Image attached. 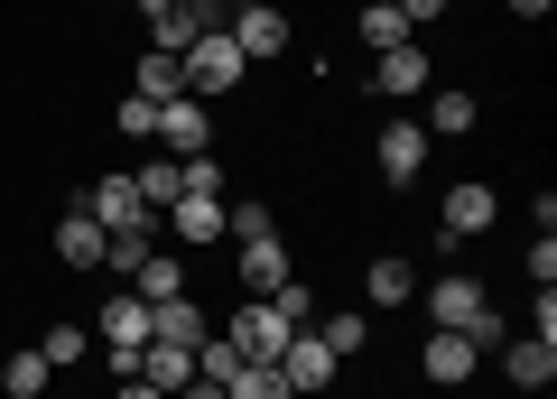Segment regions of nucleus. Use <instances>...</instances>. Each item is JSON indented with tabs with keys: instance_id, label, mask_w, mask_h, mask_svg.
<instances>
[{
	"instance_id": "36",
	"label": "nucleus",
	"mask_w": 557,
	"mask_h": 399,
	"mask_svg": "<svg viewBox=\"0 0 557 399\" xmlns=\"http://www.w3.org/2000/svg\"><path fill=\"white\" fill-rule=\"evenodd\" d=\"M177 399H223V381H186V390Z\"/></svg>"
},
{
	"instance_id": "21",
	"label": "nucleus",
	"mask_w": 557,
	"mask_h": 399,
	"mask_svg": "<svg viewBox=\"0 0 557 399\" xmlns=\"http://www.w3.org/2000/svg\"><path fill=\"white\" fill-rule=\"evenodd\" d=\"M131 186H139V204H149V214H168V204L186 196V167L159 149V159H139V167H131Z\"/></svg>"
},
{
	"instance_id": "22",
	"label": "nucleus",
	"mask_w": 557,
	"mask_h": 399,
	"mask_svg": "<svg viewBox=\"0 0 557 399\" xmlns=\"http://www.w3.org/2000/svg\"><path fill=\"white\" fill-rule=\"evenodd\" d=\"M502 372H511V390H548V381H557V344H539V335H520L511 353H502Z\"/></svg>"
},
{
	"instance_id": "24",
	"label": "nucleus",
	"mask_w": 557,
	"mask_h": 399,
	"mask_svg": "<svg viewBox=\"0 0 557 399\" xmlns=\"http://www.w3.org/2000/svg\"><path fill=\"white\" fill-rule=\"evenodd\" d=\"M474 93H456V84H446V93L437 102H428V140H465V130H474Z\"/></svg>"
},
{
	"instance_id": "16",
	"label": "nucleus",
	"mask_w": 557,
	"mask_h": 399,
	"mask_svg": "<svg viewBox=\"0 0 557 399\" xmlns=\"http://www.w3.org/2000/svg\"><path fill=\"white\" fill-rule=\"evenodd\" d=\"M409 298H418V270H409L399 251H381L372 270H362V307H391V316H399Z\"/></svg>"
},
{
	"instance_id": "23",
	"label": "nucleus",
	"mask_w": 557,
	"mask_h": 399,
	"mask_svg": "<svg viewBox=\"0 0 557 399\" xmlns=\"http://www.w3.org/2000/svg\"><path fill=\"white\" fill-rule=\"evenodd\" d=\"M317 335H325V353H362V344H372V307H335V316H317Z\"/></svg>"
},
{
	"instance_id": "5",
	"label": "nucleus",
	"mask_w": 557,
	"mask_h": 399,
	"mask_svg": "<svg viewBox=\"0 0 557 399\" xmlns=\"http://www.w3.org/2000/svg\"><path fill=\"white\" fill-rule=\"evenodd\" d=\"M493 214H502V196H493V186H483V177H456V186H446V204H437V233L465 251L474 233H493Z\"/></svg>"
},
{
	"instance_id": "31",
	"label": "nucleus",
	"mask_w": 557,
	"mask_h": 399,
	"mask_svg": "<svg viewBox=\"0 0 557 399\" xmlns=\"http://www.w3.org/2000/svg\"><path fill=\"white\" fill-rule=\"evenodd\" d=\"M530 288H557V233L530 241Z\"/></svg>"
},
{
	"instance_id": "13",
	"label": "nucleus",
	"mask_w": 557,
	"mask_h": 399,
	"mask_svg": "<svg viewBox=\"0 0 557 399\" xmlns=\"http://www.w3.org/2000/svg\"><path fill=\"white\" fill-rule=\"evenodd\" d=\"M75 204L102 223V233H121V223H149V204H139L131 177H94V196H75Z\"/></svg>"
},
{
	"instance_id": "6",
	"label": "nucleus",
	"mask_w": 557,
	"mask_h": 399,
	"mask_svg": "<svg viewBox=\"0 0 557 399\" xmlns=\"http://www.w3.org/2000/svg\"><path fill=\"white\" fill-rule=\"evenodd\" d=\"M278 372H288V390H335V372H344V362L335 353H325V335H317V325H298V335H288V344H278Z\"/></svg>"
},
{
	"instance_id": "8",
	"label": "nucleus",
	"mask_w": 557,
	"mask_h": 399,
	"mask_svg": "<svg viewBox=\"0 0 557 399\" xmlns=\"http://www.w3.org/2000/svg\"><path fill=\"white\" fill-rule=\"evenodd\" d=\"M372 167H381V186H409L418 167H428V121H391L372 140Z\"/></svg>"
},
{
	"instance_id": "25",
	"label": "nucleus",
	"mask_w": 557,
	"mask_h": 399,
	"mask_svg": "<svg viewBox=\"0 0 557 399\" xmlns=\"http://www.w3.org/2000/svg\"><path fill=\"white\" fill-rule=\"evenodd\" d=\"M223 399H298V390H288V372H278V362H242V372L223 381Z\"/></svg>"
},
{
	"instance_id": "20",
	"label": "nucleus",
	"mask_w": 557,
	"mask_h": 399,
	"mask_svg": "<svg viewBox=\"0 0 557 399\" xmlns=\"http://www.w3.org/2000/svg\"><path fill=\"white\" fill-rule=\"evenodd\" d=\"M131 93H139V102H177V93H186V65L168 57V47H149V57L131 65Z\"/></svg>"
},
{
	"instance_id": "2",
	"label": "nucleus",
	"mask_w": 557,
	"mask_h": 399,
	"mask_svg": "<svg viewBox=\"0 0 557 399\" xmlns=\"http://www.w3.org/2000/svg\"><path fill=\"white\" fill-rule=\"evenodd\" d=\"M223 38L242 47V65H260V57H288V38H298V20H288L278 0H242V10H223Z\"/></svg>"
},
{
	"instance_id": "33",
	"label": "nucleus",
	"mask_w": 557,
	"mask_h": 399,
	"mask_svg": "<svg viewBox=\"0 0 557 399\" xmlns=\"http://www.w3.org/2000/svg\"><path fill=\"white\" fill-rule=\"evenodd\" d=\"M391 10L409 20V38H418V28H437V20H446V0H391Z\"/></svg>"
},
{
	"instance_id": "11",
	"label": "nucleus",
	"mask_w": 557,
	"mask_h": 399,
	"mask_svg": "<svg viewBox=\"0 0 557 399\" xmlns=\"http://www.w3.org/2000/svg\"><path fill=\"white\" fill-rule=\"evenodd\" d=\"M418 298H428V325H446V335H465V325L483 316V279H418Z\"/></svg>"
},
{
	"instance_id": "19",
	"label": "nucleus",
	"mask_w": 557,
	"mask_h": 399,
	"mask_svg": "<svg viewBox=\"0 0 557 399\" xmlns=\"http://www.w3.org/2000/svg\"><path fill=\"white\" fill-rule=\"evenodd\" d=\"M38 362H47V372H84V362H94V325L57 316V325H47V344H38Z\"/></svg>"
},
{
	"instance_id": "27",
	"label": "nucleus",
	"mask_w": 557,
	"mask_h": 399,
	"mask_svg": "<svg viewBox=\"0 0 557 399\" xmlns=\"http://www.w3.org/2000/svg\"><path fill=\"white\" fill-rule=\"evenodd\" d=\"M362 47H372V57H381V47H409V20H399V10H391V0H372V10H362Z\"/></svg>"
},
{
	"instance_id": "34",
	"label": "nucleus",
	"mask_w": 557,
	"mask_h": 399,
	"mask_svg": "<svg viewBox=\"0 0 557 399\" xmlns=\"http://www.w3.org/2000/svg\"><path fill=\"white\" fill-rule=\"evenodd\" d=\"M112 399H168V390H149V381H112Z\"/></svg>"
},
{
	"instance_id": "35",
	"label": "nucleus",
	"mask_w": 557,
	"mask_h": 399,
	"mask_svg": "<svg viewBox=\"0 0 557 399\" xmlns=\"http://www.w3.org/2000/svg\"><path fill=\"white\" fill-rule=\"evenodd\" d=\"M548 10H557V0H511V20H548Z\"/></svg>"
},
{
	"instance_id": "17",
	"label": "nucleus",
	"mask_w": 557,
	"mask_h": 399,
	"mask_svg": "<svg viewBox=\"0 0 557 399\" xmlns=\"http://www.w3.org/2000/svg\"><path fill=\"white\" fill-rule=\"evenodd\" d=\"M57 260H65V270H102V223L84 214V204L57 214Z\"/></svg>"
},
{
	"instance_id": "12",
	"label": "nucleus",
	"mask_w": 557,
	"mask_h": 399,
	"mask_svg": "<svg viewBox=\"0 0 557 399\" xmlns=\"http://www.w3.org/2000/svg\"><path fill=\"white\" fill-rule=\"evenodd\" d=\"M474 344H465V335H446V325H437V335H428V344H418V372H428V381H437V390H456V381H474Z\"/></svg>"
},
{
	"instance_id": "29",
	"label": "nucleus",
	"mask_w": 557,
	"mask_h": 399,
	"mask_svg": "<svg viewBox=\"0 0 557 399\" xmlns=\"http://www.w3.org/2000/svg\"><path fill=\"white\" fill-rule=\"evenodd\" d=\"M270 307H278V325H317V288H307V279H278Z\"/></svg>"
},
{
	"instance_id": "3",
	"label": "nucleus",
	"mask_w": 557,
	"mask_h": 399,
	"mask_svg": "<svg viewBox=\"0 0 557 399\" xmlns=\"http://www.w3.org/2000/svg\"><path fill=\"white\" fill-rule=\"evenodd\" d=\"M214 335L233 344L242 362H278V344L298 335V325H278V307H270V298H233V316H214Z\"/></svg>"
},
{
	"instance_id": "14",
	"label": "nucleus",
	"mask_w": 557,
	"mask_h": 399,
	"mask_svg": "<svg viewBox=\"0 0 557 399\" xmlns=\"http://www.w3.org/2000/svg\"><path fill=\"white\" fill-rule=\"evenodd\" d=\"M159 233H177L186 251H196V241H223V196H177L159 214Z\"/></svg>"
},
{
	"instance_id": "30",
	"label": "nucleus",
	"mask_w": 557,
	"mask_h": 399,
	"mask_svg": "<svg viewBox=\"0 0 557 399\" xmlns=\"http://www.w3.org/2000/svg\"><path fill=\"white\" fill-rule=\"evenodd\" d=\"M112 130H121V140H159V102H139V93H121Z\"/></svg>"
},
{
	"instance_id": "26",
	"label": "nucleus",
	"mask_w": 557,
	"mask_h": 399,
	"mask_svg": "<svg viewBox=\"0 0 557 399\" xmlns=\"http://www.w3.org/2000/svg\"><path fill=\"white\" fill-rule=\"evenodd\" d=\"M270 233H278V214H270V204H251V196L233 204V196H223V241H270Z\"/></svg>"
},
{
	"instance_id": "32",
	"label": "nucleus",
	"mask_w": 557,
	"mask_h": 399,
	"mask_svg": "<svg viewBox=\"0 0 557 399\" xmlns=\"http://www.w3.org/2000/svg\"><path fill=\"white\" fill-rule=\"evenodd\" d=\"M530 335L557 344V288H530Z\"/></svg>"
},
{
	"instance_id": "28",
	"label": "nucleus",
	"mask_w": 557,
	"mask_h": 399,
	"mask_svg": "<svg viewBox=\"0 0 557 399\" xmlns=\"http://www.w3.org/2000/svg\"><path fill=\"white\" fill-rule=\"evenodd\" d=\"M47 381H57V372H47L38 353H10V362H0V390H10V399H47Z\"/></svg>"
},
{
	"instance_id": "4",
	"label": "nucleus",
	"mask_w": 557,
	"mask_h": 399,
	"mask_svg": "<svg viewBox=\"0 0 557 399\" xmlns=\"http://www.w3.org/2000/svg\"><path fill=\"white\" fill-rule=\"evenodd\" d=\"M177 65H186V93H196V102H214V93H233V84H242V47L223 38V28H205Z\"/></svg>"
},
{
	"instance_id": "7",
	"label": "nucleus",
	"mask_w": 557,
	"mask_h": 399,
	"mask_svg": "<svg viewBox=\"0 0 557 399\" xmlns=\"http://www.w3.org/2000/svg\"><path fill=\"white\" fill-rule=\"evenodd\" d=\"M159 149H168V159H205V149H214V112H205L196 93L159 102Z\"/></svg>"
},
{
	"instance_id": "18",
	"label": "nucleus",
	"mask_w": 557,
	"mask_h": 399,
	"mask_svg": "<svg viewBox=\"0 0 557 399\" xmlns=\"http://www.w3.org/2000/svg\"><path fill=\"white\" fill-rule=\"evenodd\" d=\"M278 279H288V241H242V298H270Z\"/></svg>"
},
{
	"instance_id": "15",
	"label": "nucleus",
	"mask_w": 557,
	"mask_h": 399,
	"mask_svg": "<svg viewBox=\"0 0 557 399\" xmlns=\"http://www.w3.org/2000/svg\"><path fill=\"white\" fill-rule=\"evenodd\" d=\"M186 279H196V270H186V251H168V241H159V251H149V260H139V270H131V288H139V298H149V307L186 298Z\"/></svg>"
},
{
	"instance_id": "9",
	"label": "nucleus",
	"mask_w": 557,
	"mask_h": 399,
	"mask_svg": "<svg viewBox=\"0 0 557 399\" xmlns=\"http://www.w3.org/2000/svg\"><path fill=\"white\" fill-rule=\"evenodd\" d=\"M428 75H437V57H428V47H381L372 57V93H391V102H409V93H428Z\"/></svg>"
},
{
	"instance_id": "1",
	"label": "nucleus",
	"mask_w": 557,
	"mask_h": 399,
	"mask_svg": "<svg viewBox=\"0 0 557 399\" xmlns=\"http://www.w3.org/2000/svg\"><path fill=\"white\" fill-rule=\"evenodd\" d=\"M94 344H102V362H112V381H139V344H149V298H139V288H112V298L94 307Z\"/></svg>"
},
{
	"instance_id": "10",
	"label": "nucleus",
	"mask_w": 557,
	"mask_h": 399,
	"mask_svg": "<svg viewBox=\"0 0 557 399\" xmlns=\"http://www.w3.org/2000/svg\"><path fill=\"white\" fill-rule=\"evenodd\" d=\"M214 335V307L186 288V298H168V307H149V344H177V353H196V344Z\"/></svg>"
}]
</instances>
